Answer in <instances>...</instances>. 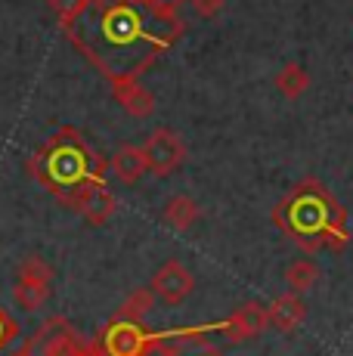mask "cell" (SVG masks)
Wrapping results in <instances>:
<instances>
[{
  "mask_svg": "<svg viewBox=\"0 0 353 356\" xmlns=\"http://www.w3.org/2000/svg\"><path fill=\"white\" fill-rule=\"evenodd\" d=\"M307 316V304L301 294H279L273 304H267V323L270 328H276L279 334H295L297 325Z\"/></svg>",
  "mask_w": 353,
  "mask_h": 356,
  "instance_id": "7c38bea8",
  "label": "cell"
},
{
  "mask_svg": "<svg viewBox=\"0 0 353 356\" xmlns=\"http://www.w3.org/2000/svg\"><path fill=\"white\" fill-rule=\"evenodd\" d=\"M189 6H192V13L199 19H217L223 13V6H227V0H189Z\"/></svg>",
  "mask_w": 353,
  "mask_h": 356,
  "instance_id": "ffe728a7",
  "label": "cell"
},
{
  "mask_svg": "<svg viewBox=\"0 0 353 356\" xmlns=\"http://www.w3.org/2000/svg\"><path fill=\"white\" fill-rule=\"evenodd\" d=\"M47 6L53 10V16H56V22H59V29H63L65 22L74 16V13L84 6V0H47Z\"/></svg>",
  "mask_w": 353,
  "mask_h": 356,
  "instance_id": "ac0fdd59",
  "label": "cell"
},
{
  "mask_svg": "<svg viewBox=\"0 0 353 356\" xmlns=\"http://www.w3.org/2000/svg\"><path fill=\"white\" fill-rule=\"evenodd\" d=\"M50 291H53V266L40 254H28L16 270L13 300H16L25 313H35L50 300Z\"/></svg>",
  "mask_w": 353,
  "mask_h": 356,
  "instance_id": "5b68a950",
  "label": "cell"
},
{
  "mask_svg": "<svg viewBox=\"0 0 353 356\" xmlns=\"http://www.w3.org/2000/svg\"><path fill=\"white\" fill-rule=\"evenodd\" d=\"M16 356H31V353H28V350H25V347H22V350H19Z\"/></svg>",
  "mask_w": 353,
  "mask_h": 356,
  "instance_id": "603a6c76",
  "label": "cell"
},
{
  "mask_svg": "<svg viewBox=\"0 0 353 356\" xmlns=\"http://www.w3.org/2000/svg\"><path fill=\"white\" fill-rule=\"evenodd\" d=\"M16 338H19V323L0 307V353H3Z\"/></svg>",
  "mask_w": 353,
  "mask_h": 356,
  "instance_id": "d6986e66",
  "label": "cell"
},
{
  "mask_svg": "<svg viewBox=\"0 0 353 356\" xmlns=\"http://www.w3.org/2000/svg\"><path fill=\"white\" fill-rule=\"evenodd\" d=\"M65 38L112 84L140 78L186 31L180 16H161L142 0H84L63 25Z\"/></svg>",
  "mask_w": 353,
  "mask_h": 356,
  "instance_id": "6da1fadb",
  "label": "cell"
},
{
  "mask_svg": "<svg viewBox=\"0 0 353 356\" xmlns=\"http://www.w3.org/2000/svg\"><path fill=\"white\" fill-rule=\"evenodd\" d=\"M199 202L189 195H171L167 198V204L161 208V220L167 223V227H174L176 232H189L199 223Z\"/></svg>",
  "mask_w": 353,
  "mask_h": 356,
  "instance_id": "5bb4252c",
  "label": "cell"
},
{
  "mask_svg": "<svg viewBox=\"0 0 353 356\" xmlns=\"http://www.w3.org/2000/svg\"><path fill=\"white\" fill-rule=\"evenodd\" d=\"M108 168H112V174L118 177L124 186H133V183H140L142 177H146V161H142L140 146H133V143H121V146L115 149Z\"/></svg>",
  "mask_w": 353,
  "mask_h": 356,
  "instance_id": "4fadbf2b",
  "label": "cell"
},
{
  "mask_svg": "<svg viewBox=\"0 0 353 356\" xmlns=\"http://www.w3.org/2000/svg\"><path fill=\"white\" fill-rule=\"evenodd\" d=\"M142 161H146V174L155 177H171L183 161H186V143L183 136L171 127H158L146 136V143L140 146Z\"/></svg>",
  "mask_w": 353,
  "mask_h": 356,
  "instance_id": "8992f818",
  "label": "cell"
},
{
  "mask_svg": "<svg viewBox=\"0 0 353 356\" xmlns=\"http://www.w3.org/2000/svg\"><path fill=\"white\" fill-rule=\"evenodd\" d=\"M149 289H152L155 300H165L167 307H180L183 300L195 291V276L180 260H165V264L155 270Z\"/></svg>",
  "mask_w": 353,
  "mask_h": 356,
  "instance_id": "9c48e42d",
  "label": "cell"
},
{
  "mask_svg": "<svg viewBox=\"0 0 353 356\" xmlns=\"http://www.w3.org/2000/svg\"><path fill=\"white\" fill-rule=\"evenodd\" d=\"M267 328H270L267 307L254 304V300H245V304L236 307L227 319H220V323H217V332H223L229 341H236V344L257 338V334H263Z\"/></svg>",
  "mask_w": 353,
  "mask_h": 356,
  "instance_id": "30bf717a",
  "label": "cell"
},
{
  "mask_svg": "<svg viewBox=\"0 0 353 356\" xmlns=\"http://www.w3.org/2000/svg\"><path fill=\"white\" fill-rule=\"evenodd\" d=\"M273 223L307 254L313 251L338 254L350 245L347 208L316 177H304L297 186H291L288 195L279 198V204L273 208Z\"/></svg>",
  "mask_w": 353,
  "mask_h": 356,
  "instance_id": "7a4b0ae2",
  "label": "cell"
},
{
  "mask_svg": "<svg viewBox=\"0 0 353 356\" xmlns=\"http://www.w3.org/2000/svg\"><path fill=\"white\" fill-rule=\"evenodd\" d=\"M208 332H217V323L211 325H183V328H161V332H149L142 323H121L112 319L106 332L97 338L99 350L106 356H146L165 341H183V338H202Z\"/></svg>",
  "mask_w": 353,
  "mask_h": 356,
  "instance_id": "277c9868",
  "label": "cell"
},
{
  "mask_svg": "<svg viewBox=\"0 0 353 356\" xmlns=\"http://www.w3.org/2000/svg\"><path fill=\"white\" fill-rule=\"evenodd\" d=\"M59 204H65L69 211L81 214L90 227H106L115 217V211H118V198H115V193L108 186H84L78 193L65 195Z\"/></svg>",
  "mask_w": 353,
  "mask_h": 356,
  "instance_id": "ba28073f",
  "label": "cell"
},
{
  "mask_svg": "<svg viewBox=\"0 0 353 356\" xmlns=\"http://www.w3.org/2000/svg\"><path fill=\"white\" fill-rule=\"evenodd\" d=\"M28 174L35 177L50 195L63 202L65 195L78 193L84 186H108V161L90 143L81 136V130L63 127L28 159Z\"/></svg>",
  "mask_w": 353,
  "mask_h": 356,
  "instance_id": "3957f363",
  "label": "cell"
},
{
  "mask_svg": "<svg viewBox=\"0 0 353 356\" xmlns=\"http://www.w3.org/2000/svg\"><path fill=\"white\" fill-rule=\"evenodd\" d=\"M81 347H84V341H81V334L74 332L69 319L53 316L31 334L25 350L31 356H78Z\"/></svg>",
  "mask_w": 353,
  "mask_h": 356,
  "instance_id": "52a82bcc",
  "label": "cell"
},
{
  "mask_svg": "<svg viewBox=\"0 0 353 356\" xmlns=\"http://www.w3.org/2000/svg\"><path fill=\"white\" fill-rule=\"evenodd\" d=\"M316 279H319V266H316V260H310V257L291 260L288 270H285V285L291 289V294L310 291L316 285Z\"/></svg>",
  "mask_w": 353,
  "mask_h": 356,
  "instance_id": "e0dca14e",
  "label": "cell"
},
{
  "mask_svg": "<svg viewBox=\"0 0 353 356\" xmlns=\"http://www.w3.org/2000/svg\"><path fill=\"white\" fill-rule=\"evenodd\" d=\"M152 307H155V294L152 289H137V291H131L124 298V304L118 307V313H115V319H121V323H142V319L152 313Z\"/></svg>",
  "mask_w": 353,
  "mask_h": 356,
  "instance_id": "2e32d148",
  "label": "cell"
},
{
  "mask_svg": "<svg viewBox=\"0 0 353 356\" xmlns=\"http://www.w3.org/2000/svg\"><path fill=\"white\" fill-rule=\"evenodd\" d=\"M310 87V72L297 63H285L279 72H276V90L282 93L285 99H301Z\"/></svg>",
  "mask_w": 353,
  "mask_h": 356,
  "instance_id": "9a60e30c",
  "label": "cell"
},
{
  "mask_svg": "<svg viewBox=\"0 0 353 356\" xmlns=\"http://www.w3.org/2000/svg\"><path fill=\"white\" fill-rule=\"evenodd\" d=\"M142 3H146L149 10L161 13V16H180V6L186 3V0H142Z\"/></svg>",
  "mask_w": 353,
  "mask_h": 356,
  "instance_id": "44dd1931",
  "label": "cell"
},
{
  "mask_svg": "<svg viewBox=\"0 0 353 356\" xmlns=\"http://www.w3.org/2000/svg\"><path fill=\"white\" fill-rule=\"evenodd\" d=\"M112 97L118 99V106L124 108L131 118H149L155 112V97L152 90L140 84V78H121V81H112Z\"/></svg>",
  "mask_w": 353,
  "mask_h": 356,
  "instance_id": "8fae6325",
  "label": "cell"
},
{
  "mask_svg": "<svg viewBox=\"0 0 353 356\" xmlns=\"http://www.w3.org/2000/svg\"><path fill=\"white\" fill-rule=\"evenodd\" d=\"M146 356H180V350L174 347V341H165V344H158L155 350H149Z\"/></svg>",
  "mask_w": 353,
  "mask_h": 356,
  "instance_id": "7402d4cb",
  "label": "cell"
}]
</instances>
